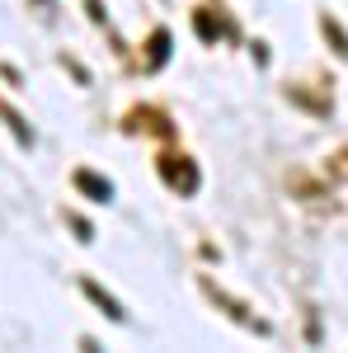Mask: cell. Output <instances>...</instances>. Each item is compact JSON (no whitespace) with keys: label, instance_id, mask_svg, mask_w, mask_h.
<instances>
[{"label":"cell","instance_id":"2","mask_svg":"<svg viewBox=\"0 0 348 353\" xmlns=\"http://www.w3.org/2000/svg\"><path fill=\"white\" fill-rule=\"evenodd\" d=\"M203 292H207V297H212L216 306L226 311V321H236V325H245L249 334H268V321H259V316H254V311H249L245 301H236V297H231V292H226L221 283H212V278H203Z\"/></svg>","mask_w":348,"mask_h":353},{"label":"cell","instance_id":"4","mask_svg":"<svg viewBox=\"0 0 348 353\" xmlns=\"http://www.w3.org/2000/svg\"><path fill=\"white\" fill-rule=\"evenodd\" d=\"M193 28H198V38H203V43H212L216 33L240 38V28L226 19V10H221V5H198V10H193Z\"/></svg>","mask_w":348,"mask_h":353},{"label":"cell","instance_id":"8","mask_svg":"<svg viewBox=\"0 0 348 353\" xmlns=\"http://www.w3.org/2000/svg\"><path fill=\"white\" fill-rule=\"evenodd\" d=\"M320 28H325V38H329V48H334V52H339V57H344V61H348V33H344V28H339V24H334L329 14H325V19H320Z\"/></svg>","mask_w":348,"mask_h":353},{"label":"cell","instance_id":"5","mask_svg":"<svg viewBox=\"0 0 348 353\" xmlns=\"http://www.w3.org/2000/svg\"><path fill=\"white\" fill-rule=\"evenodd\" d=\"M81 292H85L90 301H94L99 311H104L108 321H123V316H127V311H123V301H118V297H108V292L99 288V283H90V278H81Z\"/></svg>","mask_w":348,"mask_h":353},{"label":"cell","instance_id":"1","mask_svg":"<svg viewBox=\"0 0 348 353\" xmlns=\"http://www.w3.org/2000/svg\"><path fill=\"white\" fill-rule=\"evenodd\" d=\"M156 174H161V179H165L174 193H179V198H193V193H198V184H203V170H198V161H193V156H184V151H161Z\"/></svg>","mask_w":348,"mask_h":353},{"label":"cell","instance_id":"10","mask_svg":"<svg viewBox=\"0 0 348 353\" xmlns=\"http://www.w3.org/2000/svg\"><path fill=\"white\" fill-rule=\"evenodd\" d=\"M85 5H90V14H94V19L104 24V5H99V0H85Z\"/></svg>","mask_w":348,"mask_h":353},{"label":"cell","instance_id":"11","mask_svg":"<svg viewBox=\"0 0 348 353\" xmlns=\"http://www.w3.org/2000/svg\"><path fill=\"white\" fill-rule=\"evenodd\" d=\"M33 5H38V10H43V5H52V0H33Z\"/></svg>","mask_w":348,"mask_h":353},{"label":"cell","instance_id":"9","mask_svg":"<svg viewBox=\"0 0 348 353\" xmlns=\"http://www.w3.org/2000/svg\"><path fill=\"white\" fill-rule=\"evenodd\" d=\"M329 174H334V179H348V151H339V156H334V165H329Z\"/></svg>","mask_w":348,"mask_h":353},{"label":"cell","instance_id":"3","mask_svg":"<svg viewBox=\"0 0 348 353\" xmlns=\"http://www.w3.org/2000/svg\"><path fill=\"white\" fill-rule=\"evenodd\" d=\"M123 132H151V137H174V128H170V113L156 109V104H136V109H127V118H123Z\"/></svg>","mask_w":348,"mask_h":353},{"label":"cell","instance_id":"6","mask_svg":"<svg viewBox=\"0 0 348 353\" xmlns=\"http://www.w3.org/2000/svg\"><path fill=\"white\" fill-rule=\"evenodd\" d=\"M76 189L90 193L94 203H108V198H113V184H108L104 174H94V170H76Z\"/></svg>","mask_w":348,"mask_h":353},{"label":"cell","instance_id":"7","mask_svg":"<svg viewBox=\"0 0 348 353\" xmlns=\"http://www.w3.org/2000/svg\"><path fill=\"white\" fill-rule=\"evenodd\" d=\"M170 48H174L170 28H156V33H151V43H146V71H156L161 61H170Z\"/></svg>","mask_w":348,"mask_h":353}]
</instances>
